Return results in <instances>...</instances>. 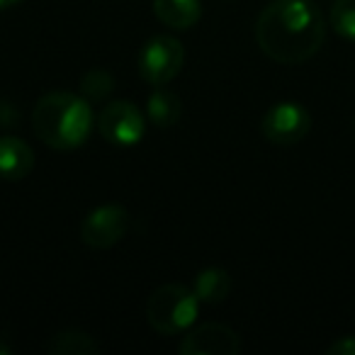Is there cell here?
Returning a JSON list of instances; mask_svg holds the SVG:
<instances>
[{
	"label": "cell",
	"instance_id": "obj_1",
	"mask_svg": "<svg viewBox=\"0 0 355 355\" xmlns=\"http://www.w3.org/2000/svg\"><path fill=\"white\" fill-rule=\"evenodd\" d=\"M324 37V17L311 0H272L256 22L258 46L277 64L309 61L321 49Z\"/></svg>",
	"mask_w": 355,
	"mask_h": 355
},
{
	"label": "cell",
	"instance_id": "obj_2",
	"mask_svg": "<svg viewBox=\"0 0 355 355\" xmlns=\"http://www.w3.org/2000/svg\"><path fill=\"white\" fill-rule=\"evenodd\" d=\"M95 114L90 100L76 93H46L32 110V129L44 146L76 151L90 139Z\"/></svg>",
	"mask_w": 355,
	"mask_h": 355
},
{
	"label": "cell",
	"instance_id": "obj_3",
	"mask_svg": "<svg viewBox=\"0 0 355 355\" xmlns=\"http://www.w3.org/2000/svg\"><path fill=\"white\" fill-rule=\"evenodd\" d=\"M200 300L190 287L168 282L151 292L146 302V321L161 336H183L198 321Z\"/></svg>",
	"mask_w": 355,
	"mask_h": 355
},
{
	"label": "cell",
	"instance_id": "obj_4",
	"mask_svg": "<svg viewBox=\"0 0 355 355\" xmlns=\"http://www.w3.org/2000/svg\"><path fill=\"white\" fill-rule=\"evenodd\" d=\"M144 112L129 100H107L95 117L100 137L112 146H137L146 134Z\"/></svg>",
	"mask_w": 355,
	"mask_h": 355
},
{
	"label": "cell",
	"instance_id": "obj_5",
	"mask_svg": "<svg viewBox=\"0 0 355 355\" xmlns=\"http://www.w3.org/2000/svg\"><path fill=\"white\" fill-rule=\"evenodd\" d=\"M185 64V49L175 37L156 35L139 51V76L148 85H166L180 73Z\"/></svg>",
	"mask_w": 355,
	"mask_h": 355
},
{
	"label": "cell",
	"instance_id": "obj_6",
	"mask_svg": "<svg viewBox=\"0 0 355 355\" xmlns=\"http://www.w3.org/2000/svg\"><path fill=\"white\" fill-rule=\"evenodd\" d=\"M129 232V212L122 205H100L80 222V241L95 251L117 246Z\"/></svg>",
	"mask_w": 355,
	"mask_h": 355
},
{
	"label": "cell",
	"instance_id": "obj_7",
	"mask_svg": "<svg viewBox=\"0 0 355 355\" xmlns=\"http://www.w3.org/2000/svg\"><path fill=\"white\" fill-rule=\"evenodd\" d=\"M311 129V114L300 103H277L263 114L261 132L270 144L277 146H292L300 144Z\"/></svg>",
	"mask_w": 355,
	"mask_h": 355
},
{
	"label": "cell",
	"instance_id": "obj_8",
	"mask_svg": "<svg viewBox=\"0 0 355 355\" xmlns=\"http://www.w3.org/2000/svg\"><path fill=\"white\" fill-rule=\"evenodd\" d=\"M178 350L183 355H239L241 338L232 326L219 324V321H205L185 331L183 340L178 343Z\"/></svg>",
	"mask_w": 355,
	"mask_h": 355
},
{
	"label": "cell",
	"instance_id": "obj_9",
	"mask_svg": "<svg viewBox=\"0 0 355 355\" xmlns=\"http://www.w3.org/2000/svg\"><path fill=\"white\" fill-rule=\"evenodd\" d=\"M35 171V151L20 137H0V180L17 183Z\"/></svg>",
	"mask_w": 355,
	"mask_h": 355
},
{
	"label": "cell",
	"instance_id": "obj_10",
	"mask_svg": "<svg viewBox=\"0 0 355 355\" xmlns=\"http://www.w3.org/2000/svg\"><path fill=\"white\" fill-rule=\"evenodd\" d=\"M151 10L161 25L171 30H190L202 17L200 0H153Z\"/></svg>",
	"mask_w": 355,
	"mask_h": 355
},
{
	"label": "cell",
	"instance_id": "obj_11",
	"mask_svg": "<svg viewBox=\"0 0 355 355\" xmlns=\"http://www.w3.org/2000/svg\"><path fill=\"white\" fill-rule=\"evenodd\" d=\"M183 114V103L178 93L168 90L166 85H156L153 93L146 100V119L158 129H171L180 122Z\"/></svg>",
	"mask_w": 355,
	"mask_h": 355
},
{
	"label": "cell",
	"instance_id": "obj_12",
	"mask_svg": "<svg viewBox=\"0 0 355 355\" xmlns=\"http://www.w3.org/2000/svg\"><path fill=\"white\" fill-rule=\"evenodd\" d=\"M200 304H222L232 292V275L224 268H205L193 282Z\"/></svg>",
	"mask_w": 355,
	"mask_h": 355
},
{
	"label": "cell",
	"instance_id": "obj_13",
	"mask_svg": "<svg viewBox=\"0 0 355 355\" xmlns=\"http://www.w3.org/2000/svg\"><path fill=\"white\" fill-rule=\"evenodd\" d=\"M51 355H95L100 353V343L85 331H61V334L51 336L49 345H46Z\"/></svg>",
	"mask_w": 355,
	"mask_h": 355
},
{
	"label": "cell",
	"instance_id": "obj_14",
	"mask_svg": "<svg viewBox=\"0 0 355 355\" xmlns=\"http://www.w3.org/2000/svg\"><path fill=\"white\" fill-rule=\"evenodd\" d=\"M114 90V76L103 69H93L80 78V95L90 103H103L110 100Z\"/></svg>",
	"mask_w": 355,
	"mask_h": 355
},
{
	"label": "cell",
	"instance_id": "obj_15",
	"mask_svg": "<svg viewBox=\"0 0 355 355\" xmlns=\"http://www.w3.org/2000/svg\"><path fill=\"white\" fill-rule=\"evenodd\" d=\"M329 22L338 37L345 42H355V0H336L331 6Z\"/></svg>",
	"mask_w": 355,
	"mask_h": 355
},
{
	"label": "cell",
	"instance_id": "obj_16",
	"mask_svg": "<svg viewBox=\"0 0 355 355\" xmlns=\"http://www.w3.org/2000/svg\"><path fill=\"white\" fill-rule=\"evenodd\" d=\"M326 353L329 355H355V336H343V338L334 340Z\"/></svg>",
	"mask_w": 355,
	"mask_h": 355
},
{
	"label": "cell",
	"instance_id": "obj_17",
	"mask_svg": "<svg viewBox=\"0 0 355 355\" xmlns=\"http://www.w3.org/2000/svg\"><path fill=\"white\" fill-rule=\"evenodd\" d=\"M17 3H22V0H0V10H8V8L17 6Z\"/></svg>",
	"mask_w": 355,
	"mask_h": 355
},
{
	"label": "cell",
	"instance_id": "obj_18",
	"mask_svg": "<svg viewBox=\"0 0 355 355\" xmlns=\"http://www.w3.org/2000/svg\"><path fill=\"white\" fill-rule=\"evenodd\" d=\"M10 353H12V348H10V345L6 343V340L0 338V355H10Z\"/></svg>",
	"mask_w": 355,
	"mask_h": 355
},
{
	"label": "cell",
	"instance_id": "obj_19",
	"mask_svg": "<svg viewBox=\"0 0 355 355\" xmlns=\"http://www.w3.org/2000/svg\"><path fill=\"white\" fill-rule=\"evenodd\" d=\"M0 124H3V114H0Z\"/></svg>",
	"mask_w": 355,
	"mask_h": 355
}]
</instances>
